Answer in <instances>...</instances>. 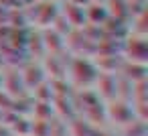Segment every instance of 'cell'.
Segmentation results:
<instances>
[{
  "instance_id": "3",
  "label": "cell",
  "mask_w": 148,
  "mask_h": 136,
  "mask_svg": "<svg viewBox=\"0 0 148 136\" xmlns=\"http://www.w3.org/2000/svg\"><path fill=\"white\" fill-rule=\"evenodd\" d=\"M122 57H124V61H132V63H146V57H148L146 37L130 35V37L124 41Z\"/></svg>"
},
{
  "instance_id": "1",
  "label": "cell",
  "mask_w": 148,
  "mask_h": 136,
  "mask_svg": "<svg viewBox=\"0 0 148 136\" xmlns=\"http://www.w3.org/2000/svg\"><path fill=\"white\" fill-rule=\"evenodd\" d=\"M67 75L71 79V85L77 87V91L79 89H91L97 75H99V69L93 63V59H83L81 55H77L69 61V65L65 69V79H67Z\"/></svg>"
},
{
  "instance_id": "5",
  "label": "cell",
  "mask_w": 148,
  "mask_h": 136,
  "mask_svg": "<svg viewBox=\"0 0 148 136\" xmlns=\"http://www.w3.org/2000/svg\"><path fill=\"white\" fill-rule=\"evenodd\" d=\"M120 136H146V122L144 120H132L130 124L120 128Z\"/></svg>"
},
{
  "instance_id": "2",
  "label": "cell",
  "mask_w": 148,
  "mask_h": 136,
  "mask_svg": "<svg viewBox=\"0 0 148 136\" xmlns=\"http://www.w3.org/2000/svg\"><path fill=\"white\" fill-rule=\"evenodd\" d=\"M132 120H136V116H134L132 104H130L128 100L116 98V100H112V102L106 104V122H110V124L122 128V126L130 124Z\"/></svg>"
},
{
  "instance_id": "4",
  "label": "cell",
  "mask_w": 148,
  "mask_h": 136,
  "mask_svg": "<svg viewBox=\"0 0 148 136\" xmlns=\"http://www.w3.org/2000/svg\"><path fill=\"white\" fill-rule=\"evenodd\" d=\"M21 71V77H23V83L27 87V91L31 93L37 85H41L43 81H47V73L43 69V63H35V61H29L25 67L18 69Z\"/></svg>"
}]
</instances>
